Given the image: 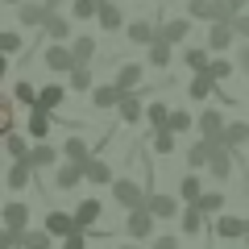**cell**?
<instances>
[{
    "mask_svg": "<svg viewBox=\"0 0 249 249\" xmlns=\"http://www.w3.org/2000/svg\"><path fill=\"white\" fill-rule=\"evenodd\" d=\"M112 199L124 208V212H133V208H145L150 191H145L142 183H133V178H116V183H112Z\"/></svg>",
    "mask_w": 249,
    "mask_h": 249,
    "instance_id": "1",
    "label": "cell"
},
{
    "mask_svg": "<svg viewBox=\"0 0 249 249\" xmlns=\"http://www.w3.org/2000/svg\"><path fill=\"white\" fill-rule=\"evenodd\" d=\"M154 220H158V216H154L150 208H133V212L124 216V237H129V241L154 237Z\"/></svg>",
    "mask_w": 249,
    "mask_h": 249,
    "instance_id": "2",
    "label": "cell"
},
{
    "mask_svg": "<svg viewBox=\"0 0 249 249\" xmlns=\"http://www.w3.org/2000/svg\"><path fill=\"white\" fill-rule=\"evenodd\" d=\"M46 67L58 71V75H71L75 67H79V58H75V50H71L67 42H54L50 50H46Z\"/></svg>",
    "mask_w": 249,
    "mask_h": 249,
    "instance_id": "3",
    "label": "cell"
},
{
    "mask_svg": "<svg viewBox=\"0 0 249 249\" xmlns=\"http://www.w3.org/2000/svg\"><path fill=\"white\" fill-rule=\"evenodd\" d=\"M196 124H199V137H208V142H220V137H224V129H229V121H224V112H220V108H204Z\"/></svg>",
    "mask_w": 249,
    "mask_h": 249,
    "instance_id": "4",
    "label": "cell"
},
{
    "mask_svg": "<svg viewBox=\"0 0 249 249\" xmlns=\"http://www.w3.org/2000/svg\"><path fill=\"white\" fill-rule=\"evenodd\" d=\"M232 154H237V150H229V145L212 142V158H208V175H212V178H220V183H224V178L232 175Z\"/></svg>",
    "mask_w": 249,
    "mask_h": 249,
    "instance_id": "5",
    "label": "cell"
},
{
    "mask_svg": "<svg viewBox=\"0 0 249 249\" xmlns=\"http://www.w3.org/2000/svg\"><path fill=\"white\" fill-rule=\"evenodd\" d=\"M232 37H237V25L232 21H212V29H208V50H232Z\"/></svg>",
    "mask_w": 249,
    "mask_h": 249,
    "instance_id": "6",
    "label": "cell"
},
{
    "mask_svg": "<svg viewBox=\"0 0 249 249\" xmlns=\"http://www.w3.org/2000/svg\"><path fill=\"white\" fill-rule=\"evenodd\" d=\"M216 237H224V241H241V237H249V216L241 220V216H216Z\"/></svg>",
    "mask_w": 249,
    "mask_h": 249,
    "instance_id": "7",
    "label": "cell"
},
{
    "mask_svg": "<svg viewBox=\"0 0 249 249\" xmlns=\"http://www.w3.org/2000/svg\"><path fill=\"white\" fill-rule=\"evenodd\" d=\"M83 178H88V170H83L79 162H62L58 175H54V191H75Z\"/></svg>",
    "mask_w": 249,
    "mask_h": 249,
    "instance_id": "8",
    "label": "cell"
},
{
    "mask_svg": "<svg viewBox=\"0 0 249 249\" xmlns=\"http://www.w3.org/2000/svg\"><path fill=\"white\" fill-rule=\"evenodd\" d=\"M121 100H124V88L121 83H100V88H91V104L104 112V108H121Z\"/></svg>",
    "mask_w": 249,
    "mask_h": 249,
    "instance_id": "9",
    "label": "cell"
},
{
    "mask_svg": "<svg viewBox=\"0 0 249 249\" xmlns=\"http://www.w3.org/2000/svg\"><path fill=\"white\" fill-rule=\"evenodd\" d=\"M58 154H62V150H54L50 142H34V145H29V154H25V162H29L34 170H46V166L58 162Z\"/></svg>",
    "mask_w": 249,
    "mask_h": 249,
    "instance_id": "10",
    "label": "cell"
},
{
    "mask_svg": "<svg viewBox=\"0 0 249 249\" xmlns=\"http://www.w3.org/2000/svg\"><path fill=\"white\" fill-rule=\"evenodd\" d=\"M42 229H50L54 237H71V232H79V220H75V212H46Z\"/></svg>",
    "mask_w": 249,
    "mask_h": 249,
    "instance_id": "11",
    "label": "cell"
},
{
    "mask_svg": "<svg viewBox=\"0 0 249 249\" xmlns=\"http://www.w3.org/2000/svg\"><path fill=\"white\" fill-rule=\"evenodd\" d=\"M34 175H37V170L29 166L25 158H13V166H9V175H4V183H9L13 191H25V187L34 183Z\"/></svg>",
    "mask_w": 249,
    "mask_h": 249,
    "instance_id": "12",
    "label": "cell"
},
{
    "mask_svg": "<svg viewBox=\"0 0 249 249\" xmlns=\"http://www.w3.org/2000/svg\"><path fill=\"white\" fill-rule=\"evenodd\" d=\"M145 208H150L158 220H175V216H178V199L166 196V191H154V196L145 199Z\"/></svg>",
    "mask_w": 249,
    "mask_h": 249,
    "instance_id": "13",
    "label": "cell"
},
{
    "mask_svg": "<svg viewBox=\"0 0 249 249\" xmlns=\"http://www.w3.org/2000/svg\"><path fill=\"white\" fill-rule=\"evenodd\" d=\"M17 21L21 25H29V29H46V21H50V9L46 4H17Z\"/></svg>",
    "mask_w": 249,
    "mask_h": 249,
    "instance_id": "14",
    "label": "cell"
},
{
    "mask_svg": "<svg viewBox=\"0 0 249 249\" xmlns=\"http://www.w3.org/2000/svg\"><path fill=\"white\" fill-rule=\"evenodd\" d=\"M0 220H4V229H17V232H25V229H29V208L21 204V199H13V204H4Z\"/></svg>",
    "mask_w": 249,
    "mask_h": 249,
    "instance_id": "15",
    "label": "cell"
},
{
    "mask_svg": "<svg viewBox=\"0 0 249 249\" xmlns=\"http://www.w3.org/2000/svg\"><path fill=\"white\" fill-rule=\"evenodd\" d=\"M75 220H79V229H96V224L104 220V204H100V199H83V204L75 208Z\"/></svg>",
    "mask_w": 249,
    "mask_h": 249,
    "instance_id": "16",
    "label": "cell"
},
{
    "mask_svg": "<svg viewBox=\"0 0 249 249\" xmlns=\"http://www.w3.org/2000/svg\"><path fill=\"white\" fill-rule=\"evenodd\" d=\"M191 21H220V0H187Z\"/></svg>",
    "mask_w": 249,
    "mask_h": 249,
    "instance_id": "17",
    "label": "cell"
},
{
    "mask_svg": "<svg viewBox=\"0 0 249 249\" xmlns=\"http://www.w3.org/2000/svg\"><path fill=\"white\" fill-rule=\"evenodd\" d=\"M116 112H121L124 124L145 121V108H142V96H137V91H124V100H121V108H116Z\"/></svg>",
    "mask_w": 249,
    "mask_h": 249,
    "instance_id": "18",
    "label": "cell"
},
{
    "mask_svg": "<svg viewBox=\"0 0 249 249\" xmlns=\"http://www.w3.org/2000/svg\"><path fill=\"white\" fill-rule=\"evenodd\" d=\"M178 220H183V232H187V237H199V229H204V224L212 220V216H208L199 204H187V212L178 216Z\"/></svg>",
    "mask_w": 249,
    "mask_h": 249,
    "instance_id": "19",
    "label": "cell"
},
{
    "mask_svg": "<svg viewBox=\"0 0 249 249\" xmlns=\"http://www.w3.org/2000/svg\"><path fill=\"white\" fill-rule=\"evenodd\" d=\"M187 34H191V21H158V37L170 46L187 42Z\"/></svg>",
    "mask_w": 249,
    "mask_h": 249,
    "instance_id": "20",
    "label": "cell"
},
{
    "mask_svg": "<svg viewBox=\"0 0 249 249\" xmlns=\"http://www.w3.org/2000/svg\"><path fill=\"white\" fill-rule=\"evenodd\" d=\"M100 29H104V34H116V29H129L124 25V17H121V9H116L112 0H104V4H100Z\"/></svg>",
    "mask_w": 249,
    "mask_h": 249,
    "instance_id": "21",
    "label": "cell"
},
{
    "mask_svg": "<svg viewBox=\"0 0 249 249\" xmlns=\"http://www.w3.org/2000/svg\"><path fill=\"white\" fill-rule=\"evenodd\" d=\"M83 170H88V183H96V187H112V183H116V178H112V166H108L104 158L83 162Z\"/></svg>",
    "mask_w": 249,
    "mask_h": 249,
    "instance_id": "22",
    "label": "cell"
},
{
    "mask_svg": "<svg viewBox=\"0 0 249 249\" xmlns=\"http://www.w3.org/2000/svg\"><path fill=\"white\" fill-rule=\"evenodd\" d=\"M46 133H50V108H29V137L34 142H46Z\"/></svg>",
    "mask_w": 249,
    "mask_h": 249,
    "instance_id": "23",
    "label": "cell"
},
{
    "mask_svg": "<svg viewBox=\"0 0 249 249\" xmlns=\"http://www.w3.org/2000/svg\"><path fill=\"white\" fill-rule=\"evenodd\" d=\"M124 34H129V42H137V46H154L158 42V25H154V21H133Z\"/></svg>",
    "mask_w": 249,
    "mask_h": 249,
    "instance_id": "24",
    "label": "cell"
},
{
    "mask_svg": "<svg viewBox=\"0 0 249 249\" xmlns=\"http://www.w3.org/2000/svg\"><path fill=\"white\" fill-rule=\"evenodd\" d=\"M216 88H220V79H212V75H208V71H199L196 79L187 83V96H191V100H208V96H212Z\"/></svg>",
    "mask_w": 249,
    "mask_h": 249,
    "instance_id": "25",
    "label": "cell"
},
{
    "mask_svg": "<svg viewBox=\"0 0 249 249\" xmlns=\"http://www.w3.org/2000/svg\"><path fill=\"white\" fill-rule=\"evenodd\" d=\"M208 158H212V142L199 137V142L187 150V166H191V170H208Z\"/></svg>",
    "mask_w": 249,
    "mask_h": 249,
    "instance_id": "26",
    "label": "cell"
},
{
    "mask_svg": "<svg viewBox=\"0 0 249 249\" xmlns=\"http://www.w3.org/2000/svg\"><path fill=\"white\" fill-rule=\"evenodd\" d=\"M245 142H249V124H245V121H229V129H224L220 145H229V150H241Z\"/></svg>",
    "mask_w": 249,
    "mask_h": 249,
    "instance_id": "27",
    "label": "cell"
},
{
    "mask_svg": "<svg viewBox=\"0 0 249 249\" xmlns=\"http://www.w3.org/2000/svg\"><path fill=\"white\" fill-rule=\"evenodd\" d=\"M67 91H71V88H62V83H46V88H42V96H37V104H42V108H50V112H54V108H62Z\"/></svg>",
    "mask_w": 249,
    "mask_h": 249,
    "instance_id": "28",
    "label": "cell"
},
{
    "mask_svg": "<svg viewBox=\"0 0 249 249\" xmlns=\"http://www.w3.org/2000/svg\"><path fill=\"white\" fill-rule=\"evenodd\" d=\"M46 37H50V42H67V37H71V21L62 17V13H50V21H46Z\"/></svg>",
    "mask_w": 249,
    "mask_h": 249,
    "instance_id": "29",
    "label": "cell"
},
{
    "mask_svg": "<svg viewBox=\"0 0 249 249\" xmlns=\"http://www.w3.org/2000/svg\"><path fill=\"white\" fill-rule=\"evenodd\" d=\"M21 249H54V232L50 229H25Z\"/></svg>",
    "mask_w": 249,
    "mask_h": 249,
    "instance_id": "30",
    "label": "cell"
},
{
    "mask_svg": "<svg viewBox=\"0 0 249 249\" xmlns=\"http://www.w3.org/2000/svg\"><path fill=\"white\" fill-rule=\"evenodd\" d=\"M62 154H67V162H91V150H88V142L83 137H67V145H62Z\"/></svg>",
    "mask_w": 249,
    "mask_h": 249,
    "instance_id": "31",
    "label": "cell"
},
{
    "mask_svg": "<svg viewBox=\"0 0 249 249\" xmlns=\"http://www.w3.org/2000/svg\"><path fill=\"white\" fill-rule=\"evenodd\" d=\"M116 83H121L124 91H142L137 88V83H142V67H137V62H124L121 71H116Z\"/></svg>",
    "mask_w": 249,
    "mask_h": 249,
    "instance_id": "32",
    "label": "cell"
},
{
    "mask_svg": "<svg viewBox=\"0 0 249 249\" xmlns=\"http://www.w3.org/2000/svg\"><path fill=\"white\" fill-rule=\"evenodd\" d=\"M67 79H71V91H91L96 88V83H91V62H79Z\"/></svg>",
    "mask_w": 249,
    "mask_h": 249,
    "instance_id": "33",
    "label": "cell"
},
{
    "mask_svg": "<svg viewBox=\"0 0 249 249\" xmlns=\"http://www.w3.org/2000/svg\"><path fill=\"white\" fill-rule=\"evenodd\" d=\"M13 96H17V104L37 108V96H42V88H34L29 79H21V83H13Z\"/></svg>",
    "mask_w": 249,
    "mask_h": 249,
    "instance_id": "34",
    "label": "cell"
},
{
    "mask_svg": "<svg viewBox=\"0 0 249 249\" xmlns=\"http://www.w3.org/2000/svg\"><path fill=\"white\" fill-rule=\"evenodd\" d=\"M183 62L191 67V75H199V71H208V67H212V54L196 46V50H187V54H183Z\"/></svg>",
    "mask_w": 249,
    "mask_h": 249,
    "instance_id": "35",
    "label": "cell"
},
{
    "mask_svg": "<svg viewBox=\"0 0 249 249\" xmlns=\"http://www.w3.org/2000/svg\"><path fill=\"white\" fill-rule=\"evenodd\" d=\"M13 104H17V96H4V100H0V133H17V121H13Z\"/></svg>",
    "mask_w": 249,
    "mask_h": 249,
    "instance_id": "36",
    "label": "cell"
},
{
    "mask_svg": "<svg viewBox=\"0 0 249 249\" xmlns=\"http://www.w3.org/2000/svg\"><path fill=\"white\" fill-rule=\"evenodd\" d=\"M178 196H183L187 204H199V199H204V187H199V178H196V175H187L183 183H178Z\"/></svg>",
    "mask_w": 249,
    "mask_h": 249,
    "instance_id": "37",
    "label": "cell"
},
{
    "mask_svg": "<svg viewBox=\"0 0 249 249\" xmlns=\"http://www.w3.org/2000/svg\"><path fill=\"white\" fill-rule=\"evenodd\" d=\"M145 121H150L154 129H166V124H170V112H166V104H162V100H154V104L145 108Z\"/></svg>",
    "mask_w": 249,
    "mask_h": 249,
    "instance_id": "38",
    "label": "cell"
},
{
    "mask_svg": "<svg viewBox=\"0 0 249 249\" xmlns=\"http://www.w3.org/2000/svg\"><path fill=\"white\" fill-rule=\"evenodd\" d=\"M150 67H158V71H162V67H170V42H162V37H158V42L150 46Z\"/></svg>",
    "mask_w": 249,
    "mask_h": 249,
    "instance_id": "39",
    "label": "cell"
},
{
    "mask_svg": "<svg viewBox=\"0 0 249 249\" xmlns=\"http://www.w3.org/2000/svg\"><path fill=\"white\" fill-rule=\"evenodd\" d=\"M71 17H79V21L100 17V0H75V4H71Z\"/></svg>",
    "mask_w": 249,
    "mask_h": 249,
    "instance_id": "40",
    "label": "cell"
},
{
    "mask_svg": "<svg viewBox=\"0 0 249 249\" xmlns=\"http://www.w3.org/2000/svg\"><path fill=\"white\" fill-rule=\"evenodd\" d=\"M175 129H154V150L158 154H175Z\"/></svg>",
    "mask_w": 249,
    "mask_h": 249,
    "instance_id": "41",
    "label": "cell"
},
{
    "mask_svg": "<svg viewBox=\"0 0 249 249\" xmlns=\"http://www.w3.org/2000/svg\"><path fill=\"white\" fill-rule=\"evenodd\" d=\"M71 50H75V58H79V62H91V58H96V42H91V37H75Z\"/></svg>",
    "mask_w": 249,
    "mask_h": 249,
    "instance_id": "42",
    "label": "cell"
},
{
    "mask_svg": "<svg viewBox=\"0 0 249 249\" xmlns=\"http://www.w3.org/2000/svg\"><path fill=\"white\" fill-rule=\"evenodd\" d=\"M4 150H9L13 158H25V154H29V142H25L21 133H4Z\"/></svg>",
    "mask_w": 249,
    "mask_h": 249,
    "instance_id": "43",
    "label": "cell"
},
{
    "mask_svg": "<svg viewBox=\"0 0 249 249\" xmlns=\"http://www.w3.org/2000/svg\"><path fill=\"white\" fill-rule=\"evenodd\" d=\"M199 208H204L208 216H220V212H224V196H220V191H204V199H199Z\"/></svg>",
    "mask_w": 249,
    "mask_h": 249,
    "instance_id": "44",
    "label": "cell"
},
{
    "mask_svg": "<svg viewBox=\"0 0 249 249\" xmlns=\"http://www.w3.org/2000/svg\"><path fill=\"white\" fill-rule=\"evenodd\" d=\"M191 124H196V116L183 112V108H175V112H170V124H166V129H175V133H187Z\"/></svg>",
    "mask_w": 249,
    "mask_h": 249,
    "instance_id": "45",
    "label": "cell"
},
{
    "mask_svg": "<svg viewBox=\"0 0 249 249\" xmlns=\"http://www.w3.org/2000/svg\"><path fill=\"white\" fill-rule=\"evenodd\" d=\"M0 50H4V54H17L21 50V34H17V29H4V34H0Z\"/></svg>",
    "mask_w": 249,
    "mask_h": 249,
    "instance_id": "46",
    "label": "cell"
},
{
    "mask_svg": "<svg viewBox=\"0 0 249 249\" xmlns=\"http://www.w3.org/2000/svg\"><path fill=\"white\" fill-rule=\"evenodd\" d=\"M208 75H212V79H229V75H232V62L229 58H212V67H208Z\"/></svg>",
    "mask_w": 249,
    "mask_h": 249,
    "instance_id": "47",
    "label": "cell"
},
{
    "mask_svg": "<svg viewBox=\"0 0 249 249\" xmlns=\"http://www.w3.org/2000/svg\"><path fill=\"white\" fill-rule=\"evenodd\" d=\"M88 237H91L88 229H79V232H71V237H62V249H88Z\"/></svg>",
    "mask_w": 249,
    "mask_h": 249,
    "instance_id": "48",
    "label": "cell"
},
{
    "mask_svg": "<svg viewBox=\"0 0 249 249\" xmlns=\"http://www.w3.org/2000/svg\"><path fill=\"white\" fill-rule=\"evenodd\" d=\"M232 25H237V37H241V42H249V13H241Z\"/></svg>",
    "mask_w": 249,
    "mask_h": 249,
    "instance_id": "49",
    "label": "cell"
},
{
    "mask_svg": "<svg viewBox=\"0 0 249 249\" xmlns=\"http://www.w3.org/2000/svg\"><path fill=\"white\" fill-rule=\"evenodd\" d=\"M150 249H178V237H154Z\"/></svg>",
    "mask_w": 249,
    "mask_h": 249,
    "instance_id": "50",
    "label": "cell"
},
{
    "mask_svg": "<svg viewBox=\"0 0 249 249\" xmlns=\"http://www.w3.org/2000/svg\"><path fill=\"white\" fill-rule=\"evenodd\" d=\"M237 67H241V71L249 75V42H245V46H241V50H237Z\"/></svg>",
    "mask_w": 249,
    "mask_h": 249,
    "instance_id": "51",
    "label": "cell"
},
{
    "mask_svg": "<svg viewBox=\"0 0 249 249\" xmlns=\"http://www.w3.org/2000/svg\"><path fill=\"white\" fill-rule=\"evenodd\" d=\"M42 4H46V9H50V13H58L62 4H67V0H42Z\"/></svg>",
    "mask_w": 249,
    "mask_h": 249,
    "instance_id": "52",
    "label": "cell"
},
{
    "mask_svg": "<svg viewBox=\"0 0 249 249\" xmlns=\"http://www.w3.org/2000/svg\"><path fill=\"white\" fill-rule=\"evenodd\" d=\"M116 249H142V245H137V241H124V245H116Z\"/></svg>",
    "mask_w": 249,
    "mask_h": 249,
    "instance_id": "53",
    "label": "cell"
},
{
    "mask_svg": "<svg viewBox=\"0 0 249 249\" xmlns=\"http://www.w3.org/2000/svg\"><path fill=\"white\" fill-rule=\"evenodd\" d=\"M9 4H25V0H9Z\"/></svg>",
    "mask_w": 249,
    "mask_h": 249,
    "instance_id": "54",
    "label": "cell"
},
{
    "mask_svg": "<svg viewBox=\"0 0 249 249\" xmlns=\"http://www.w3.org/2000/svg\"><path fill=\"white\" fill-rule=\"evenodd\" d=\"M245 245H249V237H245Z\"/></svg>",
    "mask_w": 249,
    "mask_h": 249,
    "instance_id": "55",
    "label": "cell"
},
{
    "mask_svg": "<svg viewBox=\"0 0 249 249\" xmlns=\"http://www.w3.org/2000/svg\"><path fill=\"white\" fill-rule=\"evenodd\" d=\"M100 4H104V0H100Z\"/></svg>",
    "mask_w": 249,
    "mask_h": 249,
    "instance_id": "56",
    "label": "cell"
}]
</instances>
